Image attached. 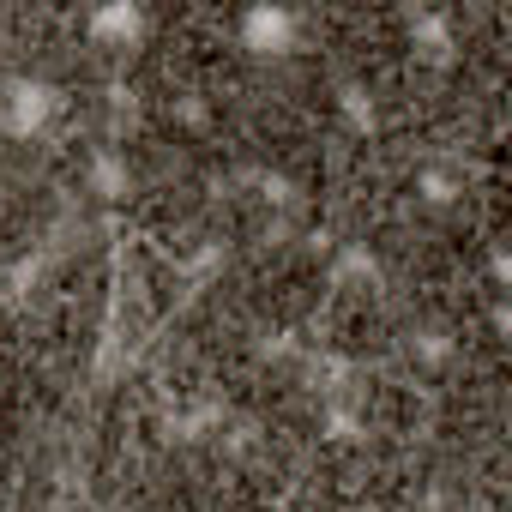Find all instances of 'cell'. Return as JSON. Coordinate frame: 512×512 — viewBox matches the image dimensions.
<instances>
[{"label":"cell","mask_w":512,"mask_h":512,"mask_svg":"<svg viewBox=\"0 0 512 512\" xmlns=\"http://www.w3.org/2000/svg\"><path fill=\"white\" fill-rule=\"evenodd\" d=\"M145 7L139 0H109V7H97L91 13V37H103V43H115V49H127V43H139L145 37Z\"/></svg>","instance_id":"3957f363"},{"label":"cell","mask_w":512,"mask_h":512,"mask_svg":"<svg viewBox=\"0 0 512 512\" xmlns=\"http://www.w3.org/2000/svg\"><path fill=\"white\" fill-rule=\"evenodd\" d=\"M91 187H97L103 199H121V193L133 187V175H127V163L109 151V157H97V163H91Z\"/></svg>","instance_id":"277c9868"},{"label":"cell","mask_w":512,"mask_h":512,"mask_svg":"<svg viewBox=\"0 0 512 512\" xmlns=\"http://www.w3.org/2000/svg\"><path fill=\"white\" fill-rule=\"evenodd\" d=\"M61 115V91L49 79H13L7 91H0V127H7L13 139H37L49 133Z\"/></svg>","instance_id":"6da1fadb"},{"label":"cell","mask_w":512,"mask_h":512,"mask_svg":"<svg viewBox=\"0 0 512 512\" xmlns=\"http://www.w3.org/2000/svg\"><path fill=\"white\" fill-rule=\"evenodd\" d=\"M235 31H241V43H247L253 55H290L296 37H302V19H296L290 7H278V0H260V7L241 13Z\"/></svg>","instance_id":"7a4b0ae2"}]
</instances>
